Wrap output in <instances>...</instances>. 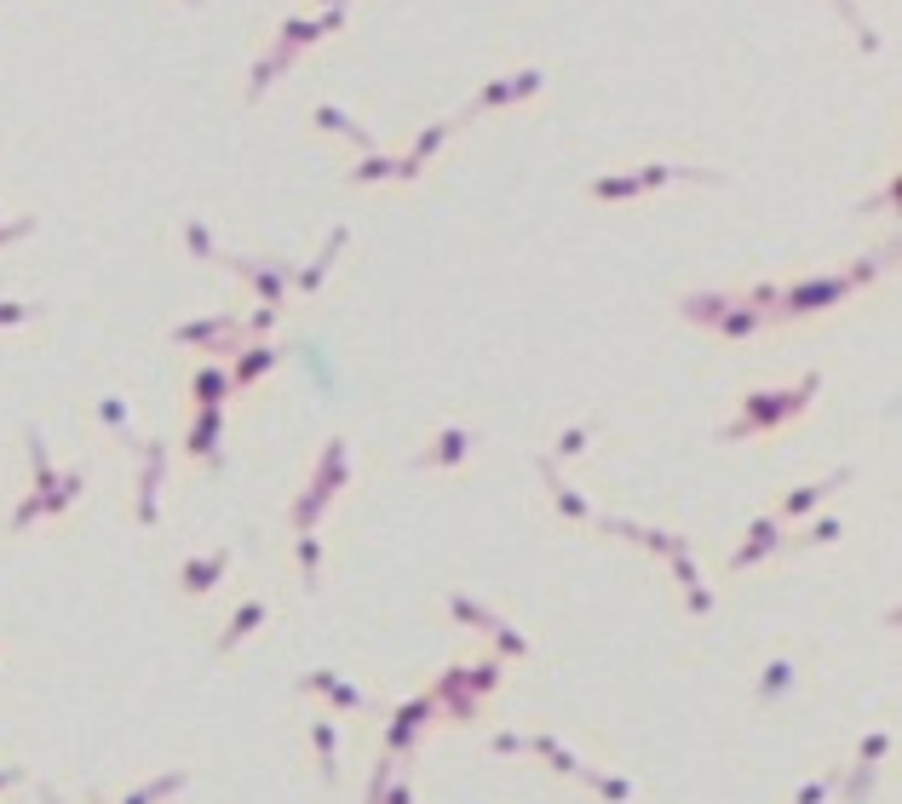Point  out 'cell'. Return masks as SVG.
Wrapping results in <instances>:
<instances>
[{"mask_svg": "<svg viewBox=\"0 0 902 804\" xmlns=\"http://www.w3.org/2000/svg\"><path fill=\"white\" fill-rule=\"evenodd\" d=\"M432 718H437V701H432V695H414V701H403V707H391V724H386V759L403 764L409 752L420 747V736L432 730Z\"/></svg>", "mask_w": 902, "mask_h": 804, "instance_id": "obj_1", "label": "cell"}, {"mask_svg": "<svg viewBox=\"0 0 902 804\" xmlns=\"http://www.w3.org/2000/svg\"><path fill=\"white\" fill-rule=\"evenodd\" d=\"M432 701H437V718H455V724H478L483 718V695H471L460 684V667H448L437 684H432Z\"/></svg>", "mask_w": 902, "mask_h": 804, "instance_id": "obj_2", "label": "cell"}, {"mask_svg": "<svg viewBox=\"0 0 902 804\" xmlns=\"http://www.w3.org/2000/svg\"><path fill=\"white\" fill-rule=\"evenodd\" d=\"M299 690H305V695H322V701H328V707H339V713H363V707H368V695H363L357 684H345V678L328 672V667H322V672H305V678H299Z\"/></svg>", "mask_w": 902, "mask_h": 804, "instance_id": "obj_3", "label": "cell"}, {"mask_svg": "<svg viewBox=\"0 0 902 804\" xmlns=\"http://www.w3.org/2000/svg\"><path fill=\"white\" fill-rule=\"evenodd\" d=\"M311 747H316V770H322V788H334L339 782V730L328 718H311Z\"/></svg>", "mask_w": 902, "mask_h": 804, "instance_id": "obj_4", "label": "cell"}, {"mask_svg": "<svg viewBox=\"0 0 902 804\" xmlns=\"http://www.w3.org/2000/svg\"><path fill=\"white\" fill-rule=\"evenodd\" d=\"M523 752H535V759H546L558 775H581V770H587V764L575 759V752H569L564 741H553V736H523Z\"/></svg>", "mask_w": 902, "mask_h": 804, "instance_id": "obj_5", "label": "cell"}, {"mask_svg": "<svg viewBox=\"0 0 902 804\" xmlns=\"http://www.w3.org/2000/svg\"><path fill=\"white\" fill-rule=\"evenodd\" d=\"M190 788V770H167V775H156V782H144V788H133L121 804H162V799H172V793H185Z\"/></svg>", "mask_w": 902, "mask_h": 804, "instance_id": "obj_6", "label": "cell"}, {"mask_svg": "<svg viewBox=\"0 0 902 804\" xmlns=\"http://www.w3.org/2000/svg\"><path fill=\"white\" fill-rule=\"evenodd\" d=\"M782 695H793V661H770L765 678H759V690H754V701H759V707H776Z\"/></svg>", "mask_w": 902, "mask_h": 804, "instance_id": "obj_7", "label": "cell"}, {"mask_svg": "<svg viewBox=\"0 0 902 804\" xmlns=\"http://www.w3.org/2000/svg\"><path fill=\"white\" fill-rule=\"evenodd\" d=\"M259 626H265V603H242L236 621L224 626V638H219V656H231V649H236L247 633H259Z\"/></svg>", "mask_w": 902, "mask_h": 804, "instance_id": "obj_8", "label": "cell"}, {"mask_svg": "<svg viewBox=\"0 0 902 804\" xmlns=\"http://www.w3.org/2000/svg\"><path fill=\"white\" fill-rule=\"evenodd\" d=\"M575 782H587L604 804H626V799H633V782H626V775H610V770H581Z\"/></svg>", "mask_w": 902, "mask_h": 804, "instance_id": "obj_9", "label": "cell"}, {"mask_svg": "<svg viewBox=\"0 0 902 804\" xmlns=\"http://www.w3.org/2000/svg\"><path fill=\"white\" fill-rule=\"evenodd\" d=\"M500 672H506V667H500V656H483L478 667H460V684H466L471 695H494Z\"/></svg>", "mask_w": 902, "mask_h": 804, "instance_id": "obj_10", "label": "cell"}, {"mask_svg": "<svg viewBox=\"0 0 902 804\" xmlns=\"http://www.w3.org/2000/svg\"><path fill=\"white\" fill-rule=\"evenodd\" d=\"M224 563H231V558H208V563H190L185 569V592L196 598V592H208L213 581H219V574H224Z\"/></svg>", "mask_w": 902, "mask_h": 804, "instance_id": "obj_11", "label": "cell"}, {"mask_svg": "<svg viewBox=\"0 0 902 804\" xmlns=\"http://www.w3.org/2000/svg\"><path fill=\"white\" fill-rule=\"evenodd\" d=\"M891 747H897V736H891V730H873V736H862V741H857V764H880Z\"/></svg>", "mask_w": 902, "mask_h": 804, "instance_id": "obj_12", "label": "cell"}, {"mask_svg": "<svg viewBox=\"0 0 902 804\" xmlns=\"http://www.w3.org/2000/svg\"><path fill=\"white\" fill-rule=\"evenodd\" d=\"M448 610H455V621H466V626H483V633H494V621H500V615L478 610V603H466V598H448Z\"/></svg>", "mask_w": 902, "mask_h": 804, "instance_id": "obj_13", "label": "cell"}, {"mask_svg": "<svg viewBox=\"0 0 902 804\" xmlns=\"http://www.w3.org/2000/svg\"><path fill=\"white\" fill-rule=\"evenodd\" d=\"M834 793H839V782H834V775H816V782H805V788L793 793V804H828Z\"/></svg>", "mask_w": 902, "mask_h": 804, "instance_id": "obj_14", "label": "cell"}, {"mask_svg": "<svg viewBox=\"0 0 902 804\" xmlns=\"http://www.w3.org/2000/svg\"><path fill=\"white\" fill-rule=\"evenodd\" d=\"M868 793H873V764H857L845 782V804H868Z\"/></svg>", "mask_w": 902, "mask_h": 804, "instance_id": "obj_15", "label": "cell"}, {"mask_svg": "<svg viewBox=\"0 0 902 804\" xmlns=\"http://www.w3.org/2000/svg\"><path fill=\"white\" fill-rule=\"evenodd\" d=\"M494 644H500V649H506V656H512V661H530V644H523V638L512 633V626H506V621H494Z\"/></svg>", "mask_w": 902, "mask_h": 804, "instance_id": "obj_16", "label": "cell"}, {"mask_svg": "<svg viewBox=\"0 0 902 804\" xmlns=\"http://www.w3.org/2000/svg\"><path fill=\"white\" fill-rule=\"evenodd\" d=\"M489 752H494V759H517V752H523V736L500 730V736H489Z\"/></svg>", "mask_w": 902, "mask_h": 804, "instance_id": "obj_17", "label": "cell"}, {"mask_svg": "<svg viewBox=\"0 0 902 804\" xmlns=\"http://www.w3.org/2000/svg\"><path fill=\"white\" fill-rule=\"evenodd\" d=\"M380 804H414V782H397V775H391V788H386Z\"/></svg>", "mask_w": 902, "mask_h": 804, "instance_id": "obj_18", "label": "cell"}, {"mask_svg": "<svg viewBox=\"0 0 902 804\" xmlns=\"http://www.w3.org/2000/svg\"><path fill=\"white\" fill-rule=\"evenodd\" d=\"M708 610H713V598H708V592H701V587L690 581V615H708Z\"/></svg>", "mask_w": 902, "mask_h": 804, "instance_id": "obj_19", "label": "cell"}, {"mask_svg": "<svg viewBox=\"0 0 902 804\" xmlns=\"http://www.w3.org/2000/svg\"><path fill=\"white\" fill-rule=\"evenodd\" d=\"M299 558H305V587H316V546L305 540V546H299Z\"/></svg>", "mask_w": 902, "mask_h": 804, "instance_id": "obj_20", "label": "cell"}, {"mask_svg": "<svg viewBox=\"0 0 902 804\" xmlns=\"http://www.w3.org/2000/svg\"><path fill=\"white\" fill-rule=\"evenodd\" d=\"M18 782H23V770H18V764H12V770H0V793H7V788H18Z\"/></svg>", "mask_w": 902, "mask_h": 804, "instance_id": "obj_21", "label": "cell"}, {"mask_svg": "<svg viewBox=\"0 0 902 804\" xmlns=\"http://www.w3.org/2000/svg\"><path fill=\"white\" fill-rule=\"evenodd\" d=\"M41 804H64V793H53V788H41Z\"/></svg>", "mask_w": 902, "mask_h": 804, "instance_id": "obj_22", "label": "cell"}]
</instances>
